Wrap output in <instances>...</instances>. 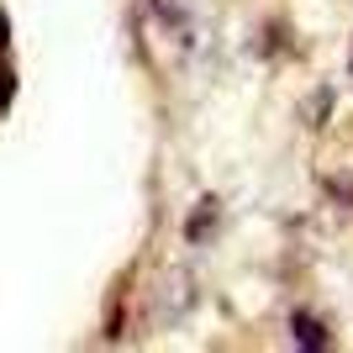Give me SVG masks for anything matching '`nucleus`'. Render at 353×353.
I'll return each instance as SVG.
<instances>
[{"label":"nucleus","mask_w":353,"mask_h":353,"mask_svg":"<svg viewBox=\"0 0 353 353\" xmlns=\"http://www.w3.org/2000/svg\"><path fill=\"white\" fill-rule=\"evenodd\" d=\"M295 343H306V348H322L327 332H322V327H311L306 316H295Z\"/></svg>","instance_id":"1"}]
</instances>
